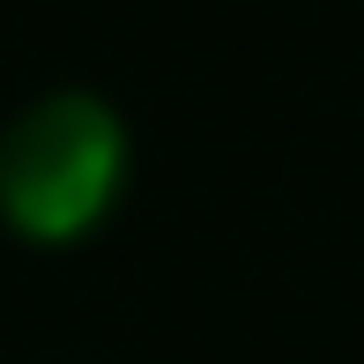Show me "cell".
Masks as SVG:
<instances>
[{
  "mask_svg": "<svg viewBox=\"0 0 364 364\" xmlns=\"http://www.w3.org/2000/svg\"><path fill=\"white\" fill-rule=\"evenodd\" d=\"M127 119L97 90H53L0 127V223L23 245H82L127 193Z\"/></svg>",
  "mask_w": 364,
  "mask_h": 364,
  "instance_id": "6da1fadb",
  "label": "cell"
}]
</instances>
